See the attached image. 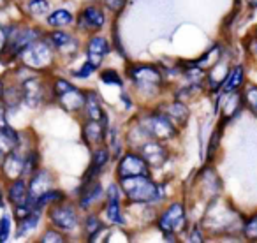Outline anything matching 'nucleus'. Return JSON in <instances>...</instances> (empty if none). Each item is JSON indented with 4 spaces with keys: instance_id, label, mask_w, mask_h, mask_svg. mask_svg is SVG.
<instances>
[{
    "instance_id": "f257e3e1",
    "label": "nucleus",
    "mask_w": 257,
    "mask_h": 243,
    "mask_svg": "<svg viewBox=\"0 0 257 243\" xmlns=\"http://www.w3.org/2000/svg\"><path fill=\"white\" fill-rule=\"evenodd\" d=\"M121 192L125 194L128 201L140 204H148L161 201L164 196V190L161 185L150 180V176H128V178H120Z\"/></svg>"
},
{
    "instance_id": "f03ea898",
    "label": "nucleus",
    "mask_w": 257,
    "mask_h": 243,
    "mask_svg": "<svg viewBox=\"0 0 257 243\" xmlns=\"http://www.w3.org/2000/svg\"><path fill=\"white\" fill-rule=\"evenodd\" d=\"M53 92L55 97L58 99V104L69 113H78L85 107L86 102V93L78 90L74 85H71L65 79H55L53 83Z\"/></svg>"
},
{
    "instance_id": "7ed1b4c3",
    "label": "nucleus",
    "mask_w": 257,
    "mask_h": 243,
    "mask_svg": "<svg viewBox=\"0 0 257 243\" xmlns=\"http://www.w3.org/2000/svg\"><path fill=\"white\" fill-rule=\"evenodd\" d=\"M141 127L147 131V134L152 140H157V141L171 140L176 134V126L169 120V116L166 113L148 114L141 122Z\"/></svg>"
},
{
    "instance_id": "20e7f679",
    "label": "nucleus",
    "mask_w": 257,
    "mask_h": 243,
    "mask_svg": "<svg viewBox=\"0 0 257 243\" xmlns=\"http://www.w3.org/2000/svg\"><path fill=\"white\" fill-rule=\"evenodd\" d=\"M22 60L30 69H46L53 62V46L44 41H34L22 51Z\"/></svg>"
},
{
    "instance_id": "39448f33",
    "label": "nucleus",
    "mask_w": 257,
    "mask_h": 243,
    "mask_svg": "<svg viewBox=\"0 0 257 243\" xmlns=\"http://www.w3.org/2000/svg\"><path fill=\"white\" fill-rule=\"evenodd\" d=\"M128 78L141 90H154L162 85V74L157 67L148 64L133 65L128 69Z\"/></svg>"
},
{
    "instance_id": "423d86ee",
    "label": "nucleus",
    "mask_w": 257,
    "mask_h": 243,
    "mask_svg": "<svg viewBox=\"0 0 257 243\" xmlns=\"http://www.w3.org/2000/svg\"><path fill=\"white\" fill-rule=\"evenodd\" d=\"M39 32H36L34 29H11L9 32H6V44H4V51L9 53L11 57L16 55H22V51L25 50L29 44H32L34 41H37Z\"/></svg>"
},
{
    "instance_id": "0eeeda50",
    "label": "nucleus",
    "mask_w": 257,
    "mask_h": 243,
    "mask_svg": "<svg viewBox=\"0 0 257 243\" xmlns=\"http://www.w3.org/2000/svg\"><path fill=\"white\" fill-rule=\"evenodd\" d=\"M50 218H51V222L57 225V229H60V231H72V229L78 225L76 208L72 206L71 203H67L65 199L51 204Z\"/></svg>"
},
{
    "instance_id": "6e6552de",
    "label": "nucleus",
    "mask_w": 257,
    "mask_h": 243,
    "mask_svg": "<svg viewBox=\"0 0 257 243\" xmlns=\"http://www.w3.org/2000/svg\"><path fill=\"white\" fill-rule=\"evenodd\" d=\"M185 208L182 203H173L159 218V227L164 231V234H175L183 231L185 227Z\"/></svg>"
},
{
    "instance_id": "1a4fd4ad",
    "label": "nucleus",
    "mask_w": 257,
    "mask_h": 243,
    "mask_svg": "<svg viewBox=\"0 0 257 243\" xmlns=\"http://www.w3.org/2000/svg\"><path fill=\"white\" fill-rule=\"evenodd\" d=\"M118 178L128 176H150V166L140 154H125L118 162Z\"/></svg>"
},
{
    "instance_id": "9d476101",
    "label": "nucleus",
    "mask_w": 257,
    "mask_h": 243,
    "mask_svg": "<svg viewBox=\"0 0 257 243\" xmlns=\"http://www.w3.org/2000/svg\"><path fill=\"white\" fill-rule=\"evenodd\" d=\"M140 155L148 162L150 168H159L168 161V150L157 140H147L140 147Z\"/></svg>"
},
{
    "instance_id": "9b49d317",
    "label": "nucleus",
    "mask_w": 257,
    "mask_h": 243,
    "mask_svg": "<svg viewBox=\"0 0 257 243\" xmlns=\"http://www.w3.org/2000/svg\"><path fill=\"white\" fill-rule=\"evenodd\" d=\"M22 95H23V102L30 107H37L41 106V102L44 100V86L41 78L37 76H30L25 81L22 83Z\"/></svg>"
},
{
    "instance_id": "f8f14e48",
    "label": "nucleus",
    "mask_w": 257,
    "mask_h": 243,
    "mask_svg": "<svg viewBox=\"0 0 257 243\" xmlns=\"http://www.w3.org/2000/svg\"><path fill=\"white\" fill-rule=\"evenodd\" d=\"M53 189V176L46 171V169H37L32 175L29 183V204L32 206V203L41 197L44 192Z\"/></svg>"
},
{
    "instance_id": "ddd939ff",
    "label": "nucleus",
    "mask_w": 257,
    "mask_h": 243,
    "mask_svg": "<svg viewBox=\"0 0 257 243\" xmlns=\"http://www.w3.org/2000/svg\"><path fill=\"white\" fill-rule=\"evenodd\" d=\"M104 124H106V122H102V120H86L85 122L81 136H83V141H85L86 147L97 148L104 143V140H106Z\"/></svg>"
},
{
    "instance_id": "4468645a",
    "label": "nucleus",
    "mask_w": 257,
    "mask_h": 243,
    "mask_svg": "<svg viewBox=\"0 0 257 243\" xmlns=\"http://www.w3.org/2000/svg\"><path fill=\"white\" fill-rule=\"evenodd\" d=\"M104 13L100 8L97 6H88L81 11L79 15V20H78V25L79 29L83 30H88V32H95V30H100L104 27Z\"/></svg>"
},
{
    "instance_id": "2eb2a0df",
    "label": "nucleus",
    "mask_w": 257,
    "mask_h": 243,
    "mask_svg": "<svg viewBox=\"0 0 257 243\" xmlns=\"http://www.w3.org/2000/svg\"><path fill=\"white\" fill-rule=\"evenodd\" d=\"M109 51V44L104 37L93 36L92 39L88 41V46H86V55H88V62L93 65V67H100L104 57Z\"/></svg>"
},
{
    "instance_id": "dca6fc26",
    "label": "nucleus",
    "mask_w": 257,
    "mask_h": 243,
    "mask_svg": "<svg viewBox=\"0 0 257 243\" xmlns=\"http://www.w3.org/2000/svg\"><path fill=\"white\" fill-rule=\"evenodd\" d=\"M102 187L97 180H90V182H83L81 189H79V206L83 210H88L93 203L102 197Z\"/></svg>"
},
{
    "instance_id": "f3484780",
    "label": "nucleus",
    "mask_w": 257,
    "mask_h": 243,
    "mask_svg": "<svg viewBox=\"0 0 257 243\" xmlns=\"http://www.w3.org/2000/svg\"><path fill=\"white\" fill-rule=\"evenodd\" d=\"M23 169H25V157L20 155L18 152L13 148V152L9 155L4 157V162H2V171L8 178H20L23 175Z\"/></svg>"
},
{
    "instance_id": "a211bd4d",
    "label": "nucleus",
    "mask_w": 257,
    "mask_h": 243,
    "mask_svg": "<svg viewBox=\"0 0 257 243\" xmlns=\"http://www.w3.org/2000/svg\"><path fill=\"white\" fill-rule=\"evenodd\" d=\"M106 215L111 220V224H123V217H121V208H120V196H118L116 185H111L107 189V201H106Z\"/></svg>"
},
{
    "instance_id": "6ab92c4d",
    "label": "nucleus",
    "mask_w": 257,
    "mask_h": 243,
    "mask_svg": "<svg viewBox=\"0 0 257 243\" xmlns=\"http://www.w3.org/2000/svg\"><path fill=\"white\" fill-rule=\"evenodd\" d=\"M8 197H9V201L15 204V208L29 204V185H27L22 178L13 180L11 187H9Z\"/></svg>"
},
{
    "instance_id": "aec40b11",
    "label": "nucleus",
    "mask_w": 257,
    "mask_h": 243,
    "mask_svg": "<svg viewBox=\"0 0 257 243\" xmlns=\"http://www.w3.org/2000/svg\"><path fill=\"white\" fill-rule=\"evenodd\" d=\"M85 111L88 120H102L106 122V114L100 106V100L97 97L95 92H86V102H85Z\"/></svg>"
},
{
    "instance_id": "412c9836",
    "label": "nucleus",
    "mask_w": 257,
    "mask_h": 243,
    "mask_svg": "<svg viewBox=\"0 0 257 243\" xmlns=\"http://www.w3.org/2000/svg\"><path fill=\"white\" fill-rule=\"evenodd\" d=\"M166 114L169 116V120L175 124V126H183L189 118V109L185 107V104L182 102H171L166 106Z\"/></svg>"
},
{
    "instance_id": "4be33fe9",
    "label": "nucleus",
    "mask_w": 257,
    "mask_h": 243,
    "mask_svg": "<svg viewBox=\"0 0 257 243\" xmlns=\"http://www.w3.org/2000/svg\"><path fill=\"white\" fill-rule=\"evenodd\" d=\"M41 211H43V210H36V208H34L29 215H25L23 218H20L18 238L29 234L30 231H34V229L37 227V224H39V220H41Z\"/></svg>"
},
{
    "instance_id": "5701e85b",
    "label": "nucleus",
    "mask_w": 257,
    "mask_h": 243,
    "mask_svg": "<svg viewBox=\"0 0 257 243\" xmlns=\"http://www.w3.org/2000/svg\"><path fill=\"white\" fill-rule=\"evenodd\" d=\"M72 22H74V16L69 11H65V9H57V11L48 16V23H50L51 27H55V29L67 27V25H71Z\"/></svg>"
},
{
    "instance_id": "b1692460",
    "label": "nucleus",
    "mask_w": 257,
    "mask_h": 243,
    "mask_svg": "<svg viewBox=\"0 0 257 243\" xmlns=\"http://www.w3.org/2000/svg\"><path fill=\"white\" fill-rule=\"evenodd\" d=\"M48 41H50V44L55 50H65V48L71 46L72 36L67 32H62V30H55V32H51L48 36Z\"/></svg>"
},
{
    "instance_id": "393cba45",
    "label": "nucleus",
    "mask_w": 257,
    "mask_h": 243,
    "mask_svg": "<svg viewBox=\"0 0 257 243\" xmlns=\"http://www.w3.org/2000/svg\"><path fill=\"white\" fill-rule=\"evenodd\" d=\"M241 81H243V69L241 67L232 69V71L229 72L227 79L224 81V85H222L224 86V92H227V93L234 92V90L241 85Z\"/></svg>"
},
{
    "instance_id": "a878e982",
    "label": "nucleus",
    "mask_w": 257,
    "mask_h": 243,
    "mask_svg": "<svg viewBox=\"0 0 257 243\" xmlns=\"http://www.w3.org/2000/svg\"><path fill=\"white\" fill-rule=\"evenodd\" d=\"M27 11L32 16H44L50 11V4H48V0H29Z\"/></svg>"
},
{
    "instance_id": "bb28decb",
    "label": "nucleus",
    "mask_w": 257,
    "mask_h": 243,
    "mask_svg": "<svg viewBox=\"0 0 257 243\" xmlns=\"http://www.w3.org/2000/svg\"><path fill=\"white\" fill-rule=\"evenodd\" d=\"M85 225H86V232H88L90 238H92L95 232H99L100 229L104 227V225L100 224V220H99V217H97V215H90V217L86 218V224Z\"/></svg>"
},
{
    "instance_id": "cd10ccee",
    "label": "nucleus",
    "mask_w": 257,
    "mask_h": 243,
    "mask_svg": "<svg viewBox=\"0 0 257 243\" xmlns=\"http://www.w3.org/2000/svg\"><path fill=\"white\" fill-rule=\"evenodd\" d=\"M9 234H11V218L8 215L0 218V243L8 241Z\"/></svg>"
},
{
    "instance_id": "c85d7f7f",
    "label": "nucleus",
    "mask_w": 257,
    "mask_h": 243,
    "mask_svg": "<svg viewBox=\"0 0 257 243\" xmlns=\"http://www.w3.org/2000/svg\"><path fill=\"white\" fill-rule=\"evenodd\" d=\"M41 239H43L44 243H51V241H58V243H60V241H65V236L60 232V229H53V227H51V229H48V231L44 232Z\"/></svg>"
},
{
    "instance_id": "c756f323",
    "label": "nucleus",
    "mask_w": 257,
    "mask_h": 243,
    "mask_svg": "<svg viewBox=\"0 0 257 243\" xmlns=\"http://www.w3.org/2000/svg\"><path fill=\"white\" fill-rule=\"evenodd\" d=\"M245 100L246 104H248V107L253 111V113H257V88L255 86H248L245 92Z\"/></svg>"
},
{
    "instance_id": "7c9ffc66",
    "label": "nucleus",
    "mask_w": 257,
    "mask_h": 243,
    "mask_svg": "<svg viewBox=\"0 0 257 243\" xmlns=\"http://www.w3.org/2000/svg\"><path fill=\"white\" fill-rule=\"evenodd\" d=\"M100 79H102L106 85L121 86V78L118 76V72H114V71H104L102 74H100Z\"/></svg>"
},
{
    "instance_id": "2f4dec72",
    "label": "nucleus",
    "mask_w": 257,
    "mask_h": 243,
    "mask_svg": "<svg viewBox=\"0 0 257 243\" xmlns=\"http://www.w3.org/2000/svg\"><path fill=\"white\" fill-rule=\"evenodd\" d=\"M243 232H245V236L248 239H257V215L246 222L245 227H243Z\"/></svg>"
},
{
    "instance_id": "473e14b6",
    "label": "nucleus",
    "mask_w": 257,
    "mask_h": 243,
    "mask_svg": "<svg viewBox=\"0 0 257 243\" xmlns=\"http://www.w3.org/2000/svg\"><path fill=\"white\" fill-rule=\"evenodd\" d=\"M93 71H95V67H93V65L90 64V62H86V64L83 65V67L79 69V71L72 72V76H74V78H90Z\"/></svg>"
},
{
    "instance_id": "72a5a7b5",
    "label": "nucleus",
    "mask_w": 257,
    "mask_h": 243,
    "mask_svg": "<svg viewBox=\"0 0 257 243\" xmlns=\"http://www.w3.org/2000/svg\"><path fill=\"white\" fill-rule=\"evenodd\" d=\"M104 4H106V8L111 9V11L120 13L121 9L125 8V4H127V0H104Z\"/></svg>"
},
{
    "instance_id": "f704fd0d",
    "label": "nucleus",
    "mask_w": 257,
    "mask_h": 243,
    "mask_svg": "<svg viewBox=\"0 0 257 243\" xmlns=\"http://www.w3.org/2000/svg\"><path fill=\"white\" fill-rule=\"evenodd\" d=\"M2 90L4 88H2V83H0V97H2Z\"/></svg>"
},
{
    "instance_id": "c9c22d12",
    "label": "nucleus",
    "mask_w": 257,
    "mask_h": 243,
    "mask_svg": "<svg viewBox=\"0 0 257 243\" xmlns=\"http://www.w3.org/2000/svg\"><path fill=\"white\" fill-rule=\"evenodd\" d=\"M4 2H6V0H0V6H4Z\"/></svg>"
}]
</instances>
